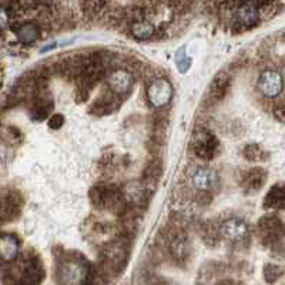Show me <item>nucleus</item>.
I'll return each instance as SVG.
<instances>
[{"label": "nucleus", "mask_w": 285, "mask_h": 285, "mask_svg": "<svg viewBox=\"0 0 285 285\" xmlns=\"http://www.w3.org/2000/svg\"><path fill=\"white\" fill-rule=\"evenodd\" d=\"M130 30H131V35L138 40H149L156 35V26L142 16L135 17L134 21H131Z\"/></svg>", "instance_id": "14"}, {"label": "nucleus", "mask_w": 285, "mask_h": 285, "mask_svg": "<svg viewBox=\"0 0 285 285\" xmlns=\"http://www.w3.org/2000/svg\"><path fill=\"white\" fill-rule=\"evenodd\" d=\"M218 233L222 240H225L233 245H241L248 240L249 228L247 222L241 218H228L225 220L220 227H218Z\"/></svg>", "instance_id": "4"}, {"label": "nucleus", "mask_w": 285, "mask_h": 285, "mask_svg": "<svg viewBox=\"0 0 285 285\" xmlns=\"http://www.w3.org/2000/svg\"><path fill=\"white\" fill-rule=\"evenodd\" d=\"M106 83L108 90L113 94L123 96V94H128L131 92L135 81L131 71L126 70V69H116L107 76Z\"/></svg>", "instance_id": "8"}, {"label": "nucleus", "mask_w": 285, "mask_h": 285, "mask_svg": "<svg viewBox=\"0 0 285 285\" xmlns=\"http://www.w3.org/2000/svg\"><path fill=\"white\" fill-rule=\"evenodd\" d=\"M19 282L20 284H39L44 278V268L39 256L30 254L20 263L19 268Z\"/></svg>", "instance_id": "6"}, {"label": "nucleus", "mask_w": 285, "mask_h": 285, "mask_svg": "<svg viewBox=\"0 0 285 285\" xmlns=\"http://www.w3.org/2000/svg\"><path fill=\"white\" fill-rule=\"evenodd\" d=\"M192 153L198 157L200 160H213L214 157L218 154L220 142L218 138L206 128H200L192 135L190 142Z\"/></svg>", "instance_id": "3"}, {"label": "nucleus", "mask_w": 285, "mask_h": 285, "mask_svg": "<svg viewBox=\"0 0 285 285\" xmlns=\"http://www.w3.org/2000/svg\"><path fill=\"white\" fill-rule=\"evenodd\" d=\"M256 87L260 93L268 97V99H274L279 96V93L282 92V87H284V80L282 76L278 73L277 70H264L256 80Z\"/></svg>", "instance_id": "7"}, {"label": "nucleus", "mask_w": 285, "mask_h": 285, "mask_svg": "<svg viewBox=\"0 0 285 285\" xmlns=\"http://www.w3.org/2000/svg\"><path fill=\"white\" fill-rule=\"evenodd\" d=\"M161 173H163L161 164L156 161V160L147 165V168L144 170V180H142V184L147 188V191L151 192L156 188L157 183L161 177Z\"/></svg>", "instance_id": "20"}, {"label": "nucleus", "mask_w": 285, "mask_h": 285, "mask_svg": "<svg viewBox=\"0 0 285 285\" xmlns=\"http://www.w3.org/2000/svg\"><path fill=\"white\" fill-rule=\"evenodd\" d=\"M53 107H54V103L53 100L47 99V97H43V96H36L33 99V106H32V119L35 120H44L47 119V116L51 114L53 111Z\"/></svg>", "instance_id": "16"}, {"label": "nucleus", "mask_w": 285, "mask_h": 285, "mask_svg": "<svg viewBox=\"0 0 285 285\" xmlns=\"http://www.w3.org/2000/svg\"><path fill=\"white\" fill-rule=\"evenodd\" d=\"M117 107H119V100L116 99V94L110 92V94H103L93 103V106L90 107V113L94 116H106L113 113Z\"/></svg>", "instance_id": "15"}, {"label": "nucleus", "mask_w": 285, "mask_h": 285, "mask_svg": "<svg viewBox=\"0 0 285 285\" xmlns=\"http://www.w3.org/2000/svg\"><path fill=\"white\" fill-rule=\"evenodd\" d=\"M191 184L201 192H211L218 185V174L210 167H198L191 176Z\"/></svg>", "instance_id": "9"}, {"label": "nucleus", "mask_w": 285, "mask_h": 285, "mask_svg": "<svg viewBox=\"0 0 285 285\" xmlns=\"http://www.w3.org/2000/svg\"><path fill=\"white\" fill-rule=\"evenodd\" d=\"M173 99V86L165 78H156L149 84L147 100L153 107L161 108L167 106Z\"/></svg>", "instance_id": "5"}, {"label": "nucleus", "mask_w": 285, "mask_h": 285, "mask_svg": "<svg viewBox=\"0 0 285 285\" xmlns=\"http://www.w3.org/2000/svg\"><path fill=\"white\" fill-rule=\"evenodd\" d=\"M90 275V265L80 254H69L59 261L57 278L62 284H87Z\"/></svg>", "instance_id": "1"}, {"label": "nucleus", "mask_w": 285, "mask_h": 285, "mask_svg": "<svg viewBox=\"0 0 285 285\" xmlns=\"http://www.w3.org/2000/svg\"><path fill=\"white\" fill-rule=\"evenodd\" d=\"M260 20V10L255 3L252 2H245L238 6L237 13H235V23L244 28L255 26Z\"/></svg>", "instance_id": "11"}, {"label": "nucleus", "mask_w": 285, "mask_h": 285, "mask_svg": "<svg viewBox=\"0 0 285 285\" xmlns=\"http://www.w3.org/2000/svg\"><path fill=\"white\" fill-rule=\"evenodd\" d=\"M101 261L103 267L108 272L119 274L124 270L128 261V245L123 240H116L106 244L101 249Z\"/></svg>", "instance_id": "2"}, {"label": "nucleus", "mask_w": 285, "mask_h": 285, "mask_svg": "<svg viewBox=\"0 0 285 285\" xmlns=\"http://www.w3.org/2000/svg\"><path fill=\"white\" fill-rule=\"evenodd\" d=\"M279 270L278 267H274V265H268L267 268H265V277L268 281H274L275 278L278 277L277 275V271Z\"/></svg>", "instance_id": "28"}, {"label": "nucleus", "mask_w": 285, "mask_h": 285, "mask_svg": "<svg viewBox=\"0 0 285 285\" xmlns=\"http://www.w3.org/2000/svg\"><path fill=\"white\" fill-rule=\"evenodd\" d=\"M19 240L13 234L0 235V261L3 263H13L19 255Z\"/></svg>", "instance_id": "12"}, {"label": "nucleus", "mask_w": 285, "mask_h": 285, "mask_svg": "<svg viewBox=\"0 0 285 285\" xmlns=\"http://www.w3.org/2000/svg\"><path fill=\"white\" fill-rule=\"evenodd\" d=\"M265 178H267V174L263 168L249 170L242 180V187L245 188V191H256L263 187Z\"/></svg>", "instance_id": "19"}, {"label": "nucleus", "mask_w": 285, "mask_h": 285, "mask_svg": "<svg viewBox=\"0 0 285 285\" xmlns=\"http://www.w3.org/2000/svg\"><path fill=\"white\" fill-rule=\"evenodd\" d=\"M228 89H230V76H228L225 71H221L218 73L211 81L210 86V94L215 101H220L225 97Z\"/></svg>", "instance_id": "18"}, {"label": "nucleus", "mask_w": 285, "mask_h": 285, "mask_svg": "<svg viewBox=\"0 0 285 285\" xmlns=\"http://www.w3.org/2000/svg\"><path fill=\"white\" fill-rule=\"evenodd\" d=\"M147 194L149 191L142 183H128L123 190V197L126 200V203L134 207L142 206L146 203Z\"/></svg>", "instance_id": "13"}, {"label": "nucleus", "mask_w": 285, "mask_h": 285, "mask_svg": "<svg viewBox=\"0 0 285 285\" xmlns=\"http://www.w3.org/2000/svg\"><path fill=\"white\" fill-rule=\"evenodd\" d=\"M168 252L177 263H184L190 255V242L184 231H177L168 241Z\"/></svg>", "instance_id": "10"}, {"label": "nucleus", "mask_w": 285, "mask_h": 285, "mask_svg": "<svg viewBox=\"0 0 285 285\" xmlns=\"http://www.w3.org/2000/svg\"><path fill=\"white\" fill-rule=\"evenodd\" d=\"M47 124L51 130H59L60 127H63L64 124V117L63 114L60 113H51L50 114Z\"/></svg>", "instance_id": "27"}, {"label": "nucleus", "mask_w": 285, "mask_h": 285, "mask_svg": "<svg viewBox=\"0 0 285 285\" xmlns=\"http://www.w3.org/2000/svg\"><path fill=\"white\" fill-rule=\"evenodd\" d=\"M264 206L267 208H285V185L272 187L265 197Z\"/></svg>", "instance_id": "21"}, {"label": "nucleus", "mask_w": 285, "mask_h": 285, "mask_svg": "<svg viewBox=\"0 0 285 285\" xmlns=\"http://www.w3.org/2000/svg\"><path fill=\"white\" fill-rule=\"evenodd\" d=\"M275 116H277L279 120L285 121V104H281L275 108Z\"/></svg>", "instance_id": "29"}, {"label": "nucleus", "mask_w": 285, "mask_h": 285, "mask_svg": "<svg viewBox=\"0 0 285 285\" xmlns=\"http://www.w3.org/2000/svg\"><path fill=\"white\" fill-rule=\"evenodd\" d=\"M107 0H86L84 2V12L89 14L99 13L106 5Z\"/></svg>", "instance_id": "25"}, {"label": "nucleus", "mask_w": 285, "mask_h": 285, "mask_svg": "<svg viewBox=\"0 0 285 285\" xmlns=\"http://www.w3.org/2000/svg\"><path fill=\"white\" fill-rule=\"evenodd\" d=\"M14 33L17 36V39L20 40V43L32 44V43H35L39 39L40 27L36 23L27 21V23H21L17 27H14Z\"/></svg>", "instance_id": "17"}, {"label": "nucleus", "mask_w": 285, "mask_h": 285, "mask_svg": "<svg viewBox=\"0 0 285 285\" xmlns=\"http://www.w3.org/2000/svg\"><path fill=\"white\" fill-rule=\"evenodd\" d=\"M258 227L261 230V233L267 237H274L278 234L279 228H281V222L275 218V217H265L260 221Z\"/></svg>", "instance_id": "22"}, {"label": "nucleus", "mask_w": 285, "mask_h": 285, "mask_svg": "<svg viewBox=\"0 0 285 285\" xmlns=\"http://www.w3.org/2000/svg\"><path fill=\"white\" fill-rule=\"evenodd\" d=\"M176 63H177L178 70L181 71V73H185V71L190 69V66H191L192 60H191V57L187 56V53H185V49L178 50L177 54H176Z\"/></svg>", "instance_id": "24"}, {"label": "nucleus", "mask_w": 285, "mask_h": 285, "mask_svg": "<svg viewBox=\"0 0 285 285\" xmlns=\"http://www.w3.org/2000/svg\"><path fill=\"white\" fill-rule=\"evenodd\" d=\"M261 153H263V150L260 149L258 146H255V144L247 146L245 150H244V156H245V158H248V160H251V161L260 160V158H261Z\"/></svg>", "instance_id": "26"}, {"label": "nucleus", "mask_w": 285, "mask_h": 285, "mask_svg": "<svg viewBox=\"0 0 285 285\" xmlns=\"http://www.w3.org/2000/svg\"><path fill=\"white\" fill-rule=\"evenodd\" d=\"M201 237H203V240H204L208 245H215L218 237H220V233H218V230H215L210 222H207V224H204L203 228H201Z\"/></svg>", "instance_id": "23"}]
</instances>
